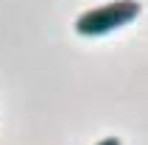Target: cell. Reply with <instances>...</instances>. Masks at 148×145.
Instances as JSON below:
<instances>
[{
    "label": "cell",
    "mask_w": 148,
    "mask_h": 145,
    "mask_svg": "<svg viewBox=\"0 0 148 145\" xmlns=\"http://www.w3.org/2000/svg\"><path fill=\"white\" fill-rule=\"evenodd\" d=\"M137 17H140V3L137 0H115V3L84 11L75 20V31L81 36H103V34L115 31V28L129 25Z\"/></svg>",
    "instance_id": "obj_1"
},
{
    "label": "cell",
    "mask_w": 148,
    "mask_h": 145,
    "mask_svg": "<svg viewBox=\"0 0 148 145\" xmlns=\"http://www.w3.org/2000/svg\"><path fill=\"white\" fill-rule=\"evenodd\" d=\"M98 145H120V140H117V137H106V140H101Z\"/></svg>",
    "instance_id": "obj_2"
}]
</instances>
